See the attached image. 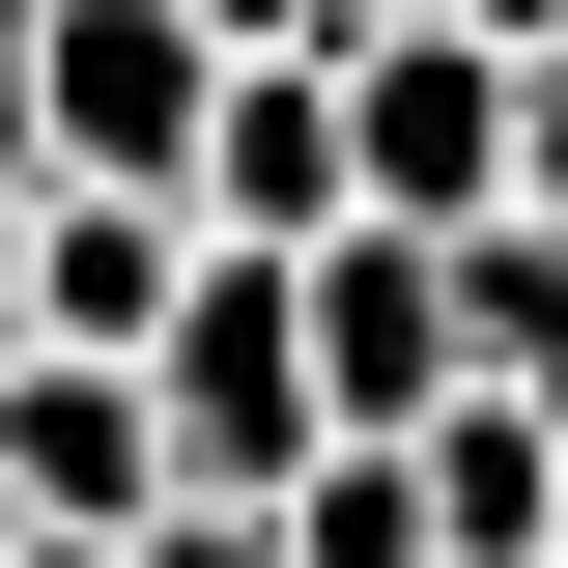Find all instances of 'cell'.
I'll return each mask as SVG.
<instances>
[{
	"label": "cell",
	"mask_w": 568,
	"mask_h": 568,
	"mask_svg": "<svg viewBox=\"0 0 568 568\" xmlns=\"http://www.w3.org/2000/svg\"><path fill=\"white\" fill-rule=\"evenodd\" d=\"M142 426H171V511H227V540H256V511L313 484V369H284V256H200V284H171V342H142Z\"/></svg>",
	"instance_id": "1"
},
{
	"label": "cell",
	"mask_w": 568,
	"mask_h": 568,
	"mask_svg": "<svg viewBox=\"0 0 568 568\" xmlns=\"http://www.w3.org/2000/svg\"><path fill=\"white\" fill-rule=\"evenodd\" d=\"M200 0H29V200H171L200 171Z\"/></svg>",
	"instance_id": "2"
},
{
	"label": "cell",
	"mask_w": 568,
	"mask_h": 568,
	"mask_svg": "<svg viewBox=\"0 0 568 568\" xmlns=\"http://www.w3.org/2000/svg\"><path fill=\"white\" fill-rule=\"evenodd\" d=\"M342 227H398V256L511 227V58H455V29H369V58H342Z\"/></svg>",
	"instance_id": "3"
},
{
	"label": "cell",
	"mask_w": 568,
	"mask_h": 568,
	"mask_svg": "<svg viewBox=\"0 0 568 568\" xmlns=\"http://www.w3.org/2000/svg\"><path fill=\"white\" fill-rule=\"evenodd\" d=\"M171 227H200V256H342V58H227Z\"/></svg>",
	"instance_id": "4"
},
{
	"label": "cell",
	"mask_w": 568,
	"mask_h": 568,
	"mask_svg": "<svg viewBox=\"0 0 568 568\" xmlns=\"http://www.w3.org/2000/svg\"><path fill=\"white\" fill-rule=\"evenodd\" d=\"M0 540H171V426H142V369H0Z\"/></svg>",
	"instance_id": "5"
},
{
	"label": "cell",
	"mask_w": 568,
	"mask_h": 568,
	"mask_svg": "<svg viewBox=\"0 0 568 568\" xmlns=\"http://www.w3.org/2000/svg\"><path fill=\"white\" fill-rule=\"evenodd\" d=\"M0 284H29V369H142L171 284H200V227L171 200H0Z\"/></svg>",
	"instance_id": "6"
},
{
	"label": "cell",
	"mask_w": 568,
	"mask_h": 568,
	"mask_svg": "<svg viewBox=\"0 0 568 568\" xmlns=\"http://www.w3.org/2000/svg\"><path fill=\"white\" fill-rule=\"evenodd\" d=\"M398 484H426V568H568V426L540 398H426Z\"/></svg>",
	"instance_id": "7"
},
{
	"label": "cell",
	"mask_w": 568,
	"mask_h": 568,
	"mask_svg": "<svg viewBox=\"0 0 568 568\" xmlns=\"http://www.w3.org/2000/svg\"><path fill=\"white\" fill-rule=\"evenodd\" d=\"M426 313H455V398H540L568 426V227H455Z\"/></svg>",
	"instance_id": "8"
},
{
	"label": "cell",
	"mask_w": 568,
	"mask_h": 568,
	"mask_svg": "<svg viewBox=\"0 0 568 568\" xmlns=\"http://www.w3.org/2000/svg\"><path fill=\"white\" fill-rule=\"evenodd\" d=\"M256 568H426V484L398 455H313V484L256 511Z\"/></svg>",
	"instance_id": "9"
},
{
	"label": "cell",
	"mask_w": 568,
	"mask_h": 568,
	"mask_svg": "<svg viewBox=\"0 0 568 568\" xmlns=\"http://www.w3.org/2000/svg\"><path fill=\"white\" fill-rule=\"evenodd\" d=\"M0 200H29V0H0Z\"/></svg>",
	"instance_id": "10"
},
{
	"label": "cell",
	"mask_w": 568,
	"mask_h": 568,
	"mask_svg": "<svg viewBox=\"0 0 568 568\" xmlns=\"http://www.w3.org/2000/svg\"><path fill=\"white\" fill-rule=\"evenodd\" d=\"M114 568H256V540H227V511H171V540H114Z\"/></svg>",
	"instance_id": "11"
},
{
	"label": "cell",
	"mask_w": 568,
	"mask_h": 568,
	"mask_svg": "<svg viewBox=\"0 0 568 568\" xmlns=\"http://www.w3.org/2000/svg\"><path fill=\"white\" fill-rule=\"evenodd\" d=\"M0 369H29V284H0Z\"/></svg>",
	"instance_id": "12"
}]
</instances>
